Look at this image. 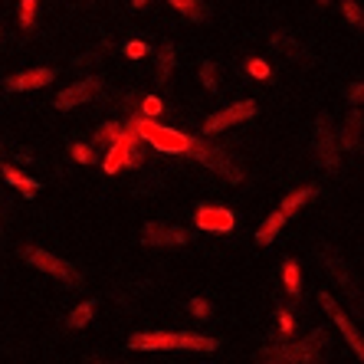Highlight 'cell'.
I'll use <instances>...</instances> for the list:
<instances>
[{
    "mask_svg": "<svg viewBox=\"0 0 364 364\" xmlns=\"http://www.w3.org/2000/svg\"><path fill=\"white\" fill-rule=\"evenodd\" d=\"M132 348L141 351H164V348H184V351H217V341L203 338V335H178V331H148L135 335Z\"/></svg>",
    "mask_w": 364,
    "mask_h": 364,
    "instance_id": "6da1fadb",
    "label": "cell"
},
{
    "mask_svg": "<svg viewBox=\"0 0 364 364\" xmlns=\"http://www.w3.org/2000/svg\"><path fill=\"white\" fill-rule=\"evenodd\" d=\"M132 132H135L141 141H151L158 151H171V154H187L191 148V138L174 132V128H164L158 122H148V119H135L132 122Z\"/></svg>",
    "mask_w": 364,
    "mask_h": 364,
    "instance_id": "7a4b0ae2",
    "label": "cell"
},
{
    "mask_svg": "<svg viewBox=\"0 0 364 364\" xmlns=\"http://www.w3.org/2000/svg\"><path fill=\"white\" fill-rule=\"evenodd\" d=\"M135 144H138L135 132H119V135H115V141H112L109 158H105V171H109V174H115V171H122L125 164H135L138 161Z\"/></svg>",
    "mask_w": 364,
    "mask_h": 364,
    "instance_id": "3957f363",
    "label": "cell"
},
{
    "mask_svg": "<svg viewBox=\"0 0 364 364\" xmlns=\"http://www.w3.org/2000/svg\"><path fill=\"white\" fill-rule=\"evenodd\" d=\"M256 115V102H237V105H230V109L217 112L213 119H207V125H203V132L207 135H217V132H223V128L230 125H237V122H246V119H253Z\"/></svg>",
    "mask_w": 364,
    "mask_h": 364,
    "instance_id": "277c9868",
    "label": "cell"
},
{
    "mask_svg": "<svg viewBox=\"0 0 364 364\" xmlns=\"http://www.w3.org/2000/svg\"><path fill=\"white\" fill-rule=\"evenodd\" d=\"M187 151H191V154H197V158H200L203 164H210V168L217 171V174H223V178H227V181H233V184H237V181H240V171L233 168V161H230L227 154L213 151V148H203V144H200V141H194V138H191V148H187Z\"/></svg>",
    "mask_w": 364,
    "mask_h": 364,
    "instance_id": "5b68a950",
    "label": "cell"
},
{
    "mask_svg": "<svg viewBox=\"0 0 364 364\" xmlns=\"http://www.w3.org/2000/svg\"><path fill=\"white\" fill-rule=\"evenodd\" d=\"M318 299H322V305H325V309H328V315H331V318H335V325H338V328H341V335H345V341H348V345H351V351H355L358 358H364V341H361V335H358V328H355V325H351V318H348V315L341 312L338 305H335V299H331V296H325V292H322V296H318Z\"/></svg>",
    "mask_w": 364,
    "mask_h": 364,
    "instance_id": "8992f818",
    "label": "cell"
},
{
    "mask_svg": "<svg viewBox=\"0 0 364 364\" xmlns=\"http://www.w3.org/2000/svg\"><path fill=\"white\" fill-rule=\"evenodd\" d=\"M26 263H33L40 272H50V276H56V279H66V282H76V272H73V266H66L63 259H56V256L43 253V250H23Z\"/></svg>",
    "mask_w": 364,
    "mask_h": 364,
    "instance_id": "52a82bcc",
    "label": "cell"
},
{
    "mask_svg": "<svg viewBox=\"0 0 364 364\" xmlns=\"http://www.w3.org/2000/svg\"><path fill=\"white\" fill-rule=\"evenodd\" d=\"M197 227L210 230V233H230V230H233V213H230L227 207H210V203H203L200 210H197Z\"/></svg>",
    "mask_w": 364,
    "mask_h": 364,
    "instance_id": "ba28073f",
    "label": "cell"
},
{
    "mask_svg": "<svg viewBox=\"0 0 364 364\" xmlns=\"http://www.w3.org/2000/svg\"><path fill=\"white\" fill-rule=\"evenodd\" d=\"M144 243L151 246H184L187 243V233L178 227H161V223H148L144 230Z\"/></svg>",
    "mask_w": 364,
    "mask_h": 364,
    "instance_id": "9c48e42d",
    "label": "cell"
},
{
    "mask_svg": "<svg viewBox=\"0 0 364 364\" xmlns=\"http://www.w3.org/2000/svg\"><path fill=\"white\" fill-rule=\"evenodd\" d=\"M53 82V69H26L20 76L7 79L10 92H26V89H43V85Z\"/></svg>",
    "mask_w": 364,
    "mask_h": 364,
    "instance_id": "30bf717a",
    "label": "cell"
},
{
    "mask_svg": "<svg viewBox=\"0 0 364 364\" xmlns=\"http://www.w3.org/2000/svg\"><path fill=\"white\" fill-rule=\"evenodd\" d=\"M95 92H99V79L69 85V89H63L60 92V99H56V109H73V105H79V102H89Z\"/></svg>",
    "mask_w": 364,
    "mask_h": 364,
    "instance_id": "8fae6325",
    "label": "cell"
},
{
    "mask_svg": "<svg viewBox=\"0 0 364 364\" xmlns=\"http://www.w3.org/2000/svg\"><path fill=\"white\" fill-rule=\"evenodd\" d=\"M0 174H4V181H7V184L17 187V191H20L23 197H36V191H40V184H36L33 178H26L23 171L10 168V164H4V168H0Z\"/></svg>",
    "mask_w": 364,
    "mask_h": 364,
    "instance_id": "7c38bea8",
    "label": "cell"
},
{
    "mask_svg": "<svg viewBox=\"0 0 364 364\" xmlns=\"http://www.w3.org/2000/svg\"><path fill=\"white\" fill-rule=\"evenodd\" d=\"M286 220H289V217H286V213H282V210L269 213V220H266L263 227L256 230V243H259V246H269V243H272V237L279 233V230H282V223H286Z\"/></svg>",
    "mask_w": 364,
    "mask_h": 364,
    "instance_id": "4fadbf2b",
    "label": "cell"
},
{
    "mask_svg": "<svg viewBox=\"0 0 364 364\" xmlns=\"http://www.w3.org/2000/svg\"><path fill=\"white\" fill-rule=\"evenodd\" d=\"M312 194H315V187H302V191H292V194L286 197V200L279 203V210L286 213V217H292V213L302 207V203H309L312 200Z\"/></svg>",
    "mask_w": 364,
    "mask_h": 364,
    "instance_id": "5bb4252c",
    "label": "cell"
},
{
    "mask_svg": "<svg viewBox=\"0 0 364 364\" xmlns=\"http://www.w3.org/2000/svg\"><path fill=\"white\" fill-rule=\"evenodd\" d=\"M92 312H95V305L92 302H82V305H76L73 309V315L66 318V325L69 328H82V325H89V318H92Z\"/></svg>",
    "mask_w": 364,
    "mask_h": 364,
    "instance_id": "9a60e30c",
    "label": "cell"
},
{
    "mask_svg": "<svg viewBox=\"0 0 364 364\" xmlns=\"http://www.w3.org/2000/svg\"><path fill=\"white\" fill-rule=\"evenodd\" d=\"M282 279H286L289 292L296 296L299 286H302V276H299V263H296V259H286V263H282Z\"/></svg>",
    "mask_w": 364,
    "mask_h": 364,
    "instance_id": "2e32d148",
    "label": "cell"
},
{
    "mask_svg": "<svg viewBox=\"0 0 364 364\" xmlns=\"http://www.w3.org/2000/svg\"><path fill=\"white\" fill-rule=\"evenodd\" d=\"M318 138H322V158L328 161V168H335V154H331V135H328V122H318Z\"/></svg>",
    "mask_w": 364,
    "mask_h": 364,
    "instance_id": "e0dca14e",
    "label": "cell"
},
{
    "mask_svg": "<svg viewBox=\"0 0 364 364\" xmlns=\"http://www.w3.org/2000/svg\"><path fill=\"white\" fill-rule=\"evenodd\" d=\"M171 7L181 10L184 17H194V20L203 17V10H200V4H197V0H171Z\"/></svg>",
    "mask_w": 364,
    "mask_h": 364,
    "instance_id": "ac0fdd59",
    "label": "cell"
},
{
    "mask_svg": "<svg viewBox=\"0 0 364 364\" xmlns=\"http://www.w3.org/2000/svg\"><path fill=\"white\" fill-rule=\"evenodd\" d=\"M33 17H36V0H23V4H20V23L30 26Z\"/></svg>",
    "mask_w": 364,
    "mask_h": 364,
    "instance_id": "d6986e66",
    "label": "cell"
},
{
    "mask_svg": "<svg viewBox=\"0 0 364 364\" xmlns=\"http://www.w3.org/2000/svg\"><path fill=\"white\" fill-rule=\"evenodd\" d=\"M171 66H174V46H164L161 50V73H158V79H168Z\"/></svg>",
    "mask_w": 364,
    "mask_h": 364,
    "instance_id": "ffe728a7",
    "label": "cell"
},
{
    "mask_svg": "<svg viewBox=\"0 0 364 364\" xmlns=\"http://www.w3.org/2000/svg\"><path fill=\"white\" fill-rule=\"evenodd\" d=\"M341 10H345V17L351 20V23L361 26V7H358L355 0H345V7H341Z\"/></svg>",
    "mask_w": 364,
    "mask_h": 364,
    "instance_id": "44dd1931",
    "label": "cell"
},
{
    "mask_svg": "<svg viewBox=\"0 0 364 364\" xmlns=\"http://www.w3.org/2000/svg\"><path fill=\"white\" fill-rule=\"evenodd\" d=\"M246 69H250V76H256V79L269 76V66H266L263 60H250V63H246Z\"/></svg>",
    "mask_w": 364,
    "mask_h": 364,
    "instance_id": "7402d4cb",
    "label": "cell"
},
{
    "mask_svg": "<svg viewBox=\"0 0 364 364\" xmlns=\"http://www.w3.org/2000/svg\"><path fill=\"white\" fill-rule=\"evenodd\" d=\"M200 79H203V85H207V89H217V79H213V63H203V69H200Z\"/></svg>",
    "mask_w": 364,
    "mask_h": 364,
    "instance_id": "603a6c76",
    "label": "cell"
},
{
    "mask_svg": "<svg viewBox=\"0 0 364 364\" xmlns=\"http://www.w3.org/2000/svg\"><path fill=\"white\" fill-rule=\"evenodd\" d=\"M73 158L76 161H92V148H85V144H73Z\"/></svg>",
    "mask_w": 364,
    "mask_h": 364,
    "instance_id": "cb8c5ba5",
    "label": "cell"
},
{
    "mask_svg": "<svg viewBox=\"0 0 364 364\" xmlns=\"http://www.w3.org/2000/svg\"><path fill=\"white\" fill-rule=\"evenodd\" d=\"M191 312H194L197 318H207V315H210V305L203 302V299H194V302H191Z\"/></svg>",
    "mask_w": 364,
    "mask_h": 364,
    "instance_id": "d4e9b609",
    "label": "cell"
},
{
    "mask_svg": "<svg viewBox=\"0 0 364 364\" xmlns=\"http://www.w3.org/2000/svg\"><path fill=\"white\" fill-rule=\"evenodd\" d=\"M128 56H135V60H138V56H144V53H148V46H144V43H128Z\"/></svg>",
    "mask_w": 364,
    "mask_h": 364,
    "instance_id": "484cf974",
    "label": "cell"
},
{
    "mask_svg": "<svg viewBox=\"0 0 364 364\" xmlns=\"http://www.w3.org/2000/svg\"><path fill=\"white\" fill-rule=\"evenodd\" d=\"M122 128L119 125H102V132H99V138H112V141H115V135H119Z\"/></svg>",
    "mask_w": 364,
    "mask_h": 364,
    "instance_id": "4316f807",
    "label": "cell"
},
{
    "mask_svg": "<svg viewBox=\"0 0 364 364\" xmlns=\"http://www.w3.org/2000/svg\"><path fill=\"white\" fill-rule=\"evenodd\" d=\"M279 328H282V331H292V328H296V325H292V315H289V312L279 315Z\"/></svg>",
    "mask_w": 364,
    "mask_h": 364,
    "instance_id": "83f0119b",
    "label": "cell"
},
{
    "mask_svg": "<svg viewBox=\"0 0 364 364\" xmlns=\"http://www.w3.org/2000/svg\"><path fill=\"white\" fill-rule=\"evenodd\" d=\"M132 4H135V7H144V4H148V0H132Z\"/></svg>",
    "mask_w": 364,
    "mask_h": 364,
    "instance_id": "f1b7e54d",
    "label": "cell"
},
{
    "mask_svg": "<svg viewBox=\"0 0 364 364\" xmlns=\"http://www.w3.org/2000/svg\"><path fill=\"white\" fill-rule=\"evenodd\" d=\"M318 4H328V0H318Z\"/></svg>",
    "mask_w": 364,
    "mask_h": 364,
    "instance_id": "f546056e",
    "label": "cell"
}]
</instances>
